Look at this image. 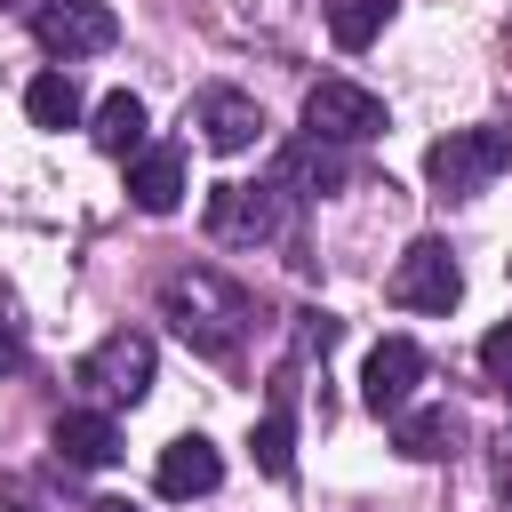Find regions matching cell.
<instances>
[{
	"label": "cell",
	"mask_w": 512,
	"mask_h": 512,
	"mask_svg": "<svg viewBox=\"0 0 512 512\" xmlns=\"http://www.w3.org/2000/svg\"><path fill=\"white\" fill-rule=\"evenodd\" d=\"M24 112H32L40 128H80V112H88V104H80V80L56 64V72H40V80L24 88Z\"/></svg>",
	"instance_id": "obj_17"
},
{
	"label": "cell",
	"mask_w": 512,
	"mask_h": 512,
	"mask_svg": "<svg viewBox=\"0 0 512 512\" xmlns=\"http://www.w3.org/2000/svg\"><path fill=\"white\" fill-rule=\"evenodd\" d=\"M88 512H136V504H128V496H104V504H88Z\"/></svg>",
	"instance_id": "obj_22"
},
{
	"label": "cell",
	"mask_w": 512,
	"mask_h": 512,
	"mask_svg": "<svg viewBox=\"0 0 512 512\" xmlns=\"http://www.w3.org/2000/svg\"><path fill=\"white\" fill-rule=\"evenodd\" d=\"M304 136L320 144H368L384 136V96L360 80H312L304 88Z\"/></svg>",
	"instance_id": "obj_5"
},
{
	"label": "cell",
	"mask_w": 512,
	"mask_h": 512,
	"mask_svg": "<svg viewBox=\"0 0 512 512\" xmlns=\"http://www.w3.org/2000/svg\"><path fill=\"white\" fill-rule=\"evenodd\" d=\"M280 184H288V192H344V184H352V160H344V144L296 136V144L280 152Z\"/></svg>",
	"instance_id": "obj_13"
},
{
	"label": "cell",
	"mask_w": 512,
	"mask_h": 512,
	"mask_svg": "<svg viewBox=\"0 0 512 512\" xmlns=\"http://www.w3.org/2000/svg\"><path fill=\"white\" fill-rule=\"evenodd\" d=\"M96 152H112V160H136L144 152V96H128V88H112L104 104H96Z\"/></svg>",
	"instance_id": "obj_16"
},
{
	"label": "cell",
	"mask_w": 512,
	"mask_h": 512,
	"mask_svg": "<svg viewBox=\"0 0 512 512\" xmlns=\"http://www.w3.org/2000/svg\"><path fill=\"white\" fill-rule=\"evenodd\" d=\"M416 384H424V352H416L408 336H384V344L368 352V368H360V400H368L376 416H400V408L416 400Z\"/></svg>",
	"instance_id": "obj_8"
},
{
	"label": "cell",
	"mask_w": 512,
	"mask_h": 512,
	"mask_svg": "<svg viewBox=\"0 0 512 512\" xmlns=\"http://www.w3.org/2000/svg\"><path fill=\"white\" fill-rule=\"evenodd\" d=\"M288 224H296V192L280 176L208 192V240H224V248H272V240H288Z\"/></svg>",
	"instance_id": "obj_2"
},
{
	"label": "cell",
	"mask_w": 512,
	"mask_h": 512,
	"mask_svg": "<svg viewBox=\"0 0 512 512\" xmlns=\"http://www.w3.org/2000/svg\"><path fill=\"white\" fill-rule=\"evenodd\" d=\"M16 368H24V344H16V328L0 320V376H16Z\"/></svg>",
	"instance_id": "obj_20"
},
{
	"label": "cell",
	"mask_w": 512,
	"mask_h": 512,
	"mask_svg": "<svg viewBox=\"0 0 512 512\" xmlns=\"http://www.w3.org/2000/svg\"><path fill=\"white\" fill-rule=\"evenodd\" d=\"M32 40H40L56 64H72V56L112 48V40H120V16H112L104 0H40V8H32Z\"/></svg>",
	"instance_id": "obj_6"
},
{
	"label": "cell",
	"mask_w": 512,
	"mask_h": 512,
	"mask_svg": "<svg viewBox=\"0 0 512 512\" xmlns=\"http://www.w3.org/2000/svg\"><path fill=\"white\" fill-rule=\"evenodd\" d=\"M480 368H488V384L512 400V320H496V328L480 336Z\"/></svg>",
	"instance_id": "obj_19"
},
{
	"label": "cell",
	"mask_w": 512,
	"mask_h": 512,
	"mask_svg": "<svg viewBox=\"0 0 512 512\" xmlns=\"http://www.w3.org/2000/svg\"><path fill=\"white\" fill-rule=\"evenodd\" d=\"M384 16H392V0H336L328 32H336V48H368L384 32Z\"/></svg>",
	"instance_id": "obj_18"
},
{
	"label": "cell",
	"mask_w": 512,
	"mask_h": 512,
	"mask_svg": "<svg viewBox=\"0 0 512 512\" xmlns=\"http://www.w3.org/2000/svg\"><path fill=\"white\" fill-rule=\"evenodd\" d=\"M128 200H136L144 216H168V208L184 200V152H176V144H144V152L128 160Z\"/></svg>",
	"instance_id": "obj_12"
},
{
	"label": "cell",
	"mask_w": 512,
	"mask_h": 512,
	"mask_svg": "<svg viewBox=\"0 0 512 512\" xmlns=\"http://www.w3.org/2000/svg\"><path fill=\"white\" fill-rule=\"evenodd\" d=\"M216 480H224V456H216L200 432H176V440L160 448V464H152V488H160V496H176V504L216 496Z\"/></svg>",
	"instance_id": "obj_11"
},
{
	"label": "cell",
	"mask_w": 512,
	"mask_h": 512,
	"mask_svg": "<svg viewBox=\"0 0 512 512\" xmlns=\"http://www.w3.org/2000/svg\"><path fill=\"white\" fill-rule=\"evenodd\" d=\"M48 448L72 472H104V464H120V424H112V408H64L56 432H48Z\"/></svg>",
	"instance_id": "obj_9"
},
{
	"label": "cell",
	"mask_w": 512,
	"mask_h": 512,
	"mask_svg": "<svg viewBox=\"0 0 512 512\" xmlns=\"http://www.w3.org/2000/svg\"><path fill=\"white\" fill-rule=\"evenodd\" d=\"M456 296H464V272H456L448 240H416L392 264V304L400 312H456Z\"/></svg>",
	"instance_id": "obj_7"
},
{
	"label": "cell",
	"mask_w": 512,
	"mask_h": 512,
	"mask_svg": "<svg viewBox=\"0 0 512 512\" xmlns=\"http://www.w3.org/2000/svg\"><path fill=\"white\" fill-rule=\"evenodd\" d=\"M392 448L416 456V464H440L456 448V408H400L392 416Z\"/></svg>",
	"instance_id": "obj_15"
},
{
	"label": "cell",
	"mask_w": 512,
	"mask_h": 512,
	"mask_svg": "<svg viewBox=\"0 0 512 512\" xmlns=\"http://www.w3.org/2000/svg\"><path fill=\"white\" fill-rule=\"evenodd\" d=\"M248 448H256V464H264L272 480L296 472V384H288V376L272 384V408H264V424L248 432Z\"/></svg>",
	"instance_id": "obj_14"
},
{
	"label": "cell",
	"mask_w": 512,
	"mask_h": 512,
	"mask_svg": "<svg viewBox=\"0 0 512 512\" xmlns=\"http://www.w3.org/2000/svg\"><path fill=\"white\" fill-rule=\"evenodd\" d=\"M72 384H80L88 400H104V408H136V400L152 392V336H144V328H112V336L72 368Z\"/></svg>",
	"instance_id": "obj_4"
},
{
	"label": "cell",
	"mask_w": 512,
	"mask_h": 512,
	"mask_svg": "<svg viewBox=\"0 0 512 512\" xmlns=\"http://www.w3.org/2000/svg\"><path fill=\"white\" fill-rule=\"evenodd\" d=\"M192 128H200L208 152H248V144L264 136V112H256V96H240V88H200Z\"/></svg>",
	"instance_id": "obj_10"
},
{
	"label": "cell",
	"mask_w": 512,
	"mask_h": 512,
	"mask_svg": "<svg viewBox=\"0 0 512 512\" xmlns=\"http://www.w3.org/2000/svg\"><path fill=\"white\" fill-rule=\"evenodd\" d=\"M496 168H512V120H496V128H448V136L424 152V176H432L440 200H472V192H488Z\"/></svg>",
	"instance_id": "obj_3"
},
{
	"label": "cell",
	"mask_w": 512,
	"mask_h": 512,
	"mask_svg": "<svg viewBox=\"0 0 512 512\" xmlns=\"http://www.w3.org/2000/svg\"><path fill=\"white\" fill-rule=\"evenodd\" d=\"M496 488H504V496H512V432H504V440H496Z\"/></svg>",
	"instance_id": "obj_21"
},
{
	"label": "cell",
	"mask_w": 512,
	"mask_h": 512,
	"mask_svg": "<svg viewBox=\"0 0 512 512\" xmlns=\"http://www.w3.org/2000/svg\"><path fill=\"white\" fill-rule=\"evenodd\" d=\"M160 320H168L192 352L232 360V352L248 344V328H256V296H248L232 272H216V264H176V272L160 280Z\"/></svg>",
	"instance_id": "obj_1"
}]
</instances>
